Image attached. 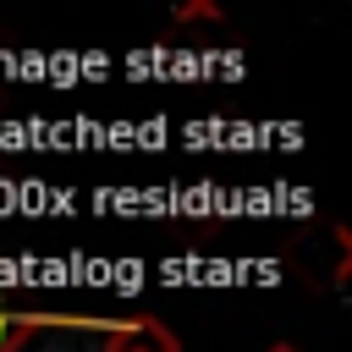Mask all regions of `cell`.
Masks as SVG:
<instances>
[{"mask_svg":"<svg viewBox=\"0 0 352 352\" xmlns=\"http://www.w3.org/2000/svg\"><path fill=\"white\" fill-rule=\"evenodd\" d=\"M50 324H72V330H110V319H88V314H50V308H6L0 302V352H22L28 336L50 330Z\"/></svg>","mask_w":352,"mask_h":352,"instance_id":"cell-1","label":"cell"},{"mask_svg":"<svg viewBox=\"0 0 352 352\" xmlns=\"http://www.w3.org/2000/svg\"><path fill=\"white\" fill-rule=\"evenodd\" d=\"M104 352H182L176 330L154 314H132V319H110L104 330Z\"/></svg>","mask_w":352,"mask_h":352,"instance_id":"cell-2","label":"cell"},{"mask_svg":"<svg viewBox=\"0 0 352 352\" xmlns=\"http://www.w3.org/2000/svg\"><path fill=\"white\" fill-rule=\"evenodd\" d=\"M264 352H297V346H292V341H275V346H264Z\"/></svg>","mask_w":352,"mask_h":352,"instance_id":"cell-3","label":"cell"}]
</instances>
